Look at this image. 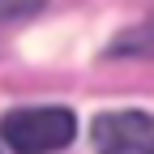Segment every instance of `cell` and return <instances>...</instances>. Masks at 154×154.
I'll return each instance as SVG.
<instances>
[{"instance_id":"1","label":"cell","mask_w":154,"mask_h":154,"mask_svg":"<svg viewBox=\"0 0 154 154\" xmlns=\"http://www.w3.org/2000/svg\"><path fill=\"white\" fill-rule=\"evenodd\" d=\"M77 120L64 107H17L0 120V137L17 154H56L73 141Z\"/></svg>"},{"instance_id":"2","label":"cell","mask_w":154,"mask_h":154,"mask_svg":"<svg viewBox=\"0 0 154 154\" xmlns=\"http://www.w3.org/2000/svg\"><path fill=\"white\" fill-rule=\"evenodd\" d=\"M99 154H154V116L146 111H107L90 124Z\"/></svg>"},{"instance_id":"3","label":"cell","mask_w":154,"mask_h":154,"mask_svg":"<svg viewBox=\"0 0 154 154\" xmlns=\"http://www.w3.org/2000/svg\"><path fill=\"white\" fill-rule=\"evenodd\" d=\"M43 9V0H0V22H26Z\"/></svg>"}]
</instances>
